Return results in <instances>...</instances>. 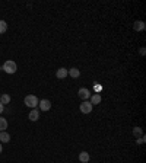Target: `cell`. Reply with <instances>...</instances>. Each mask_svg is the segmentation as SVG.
I'll use <instances>...</instances> for the list:
<instances>
[{
	"instance_id": "1",
	"label": "cell",
	"mask_w": 146,
	"mask_h": 163,
	"mask_svg": "<svg viewBox=\"0 0 146 163\" xmlns=\"http://www.w3.org/2000/svg\"><path fill=\"white\" fill-rule=\"evenodd\" d=\"M0 70H3L5 73H7V74H15L16 70H18V66H16L15 61L7 60V61H5V64L2 66V69H0Z\"/></svg>"
},
{
	"instance_id": "2",
	"label": "cell",
	"mask_w": 146,
	"mask_h": 163,
	"mask_svg": "<svg viewBox=\"0 0 146 163\" xmlns=\"http://www.w3.org/2000/svg\"><path fill=\"white\" fill-rule=\"evenodd\" d=\"M38 98L35 96V95H28V96H25V105L26 107H29L31 109H34V108L38 107Z\"/></svg>"
},
{
	"instance_id": "3",
	"label": "cell",
	"mask_w": 146,
	"mask_h": 163,
	"mask_svg": "<svg viewBox=\"0 0 146 163\" xmlns=\"http://www.w3.org/2000/svg\"><path fill=\"white\" fill-rule=\"evenodd\" d=\"M92 108H94V105H92L91 102L84 101L82 103H80L79 109H80V112H82V114H91V112H92Z\"/></svg>"
},
{
	"instance_id": "4",
	"label": "cell",
	"mask_w": 146,
	"mask_h": 163,
	"mask_svg": "<svg viewBox=\"0 0 146 163\" xmlns=\"http://www.w3.org/2000/svg\"><path fill=\"white\" fill-rule=\"evenodd\" d=\"M78 95H79V98H80L82 101H88L89 98H91V90L86 89V87H80L79 92H78Z\"/></svg>"
},
{
	"instance_id": "5",
	"label": "cell",
	"mask_w": 146,
	"mask_h": 163,
	"mask_svg": "<svg viewBox=\"0 0 146 163\" xmlns=\"http://www.w3.org/2000/svg\"><path fill=\"white\" fill-rule=\"evenodd\" d=\"M38 107H40V109H41L42 112L50 111V109H51V102L48 101V99H42V101L38 102Z\"/></svg>"
},
{
	"instance_id": "6",
	"label": "cell",
	"mask_w": 146,
	"mask_h": 163,
	"mask_svg": "<svg viewBox=\"0 0 146 163\" xmlns=\"http://www.w3.org/2000/svg\"><path fill=\"white\" fill-rule=\"evenodd\" d=\"M28 118H29L31 121H38V118H40V112H38V109H36V108L31 109V112H29Z\"/></svg>"
},
{
	"instance_id": "7",
	"label": "cell",
	"mask_w": 146,
	"mask_h": 163,
	"mask_svg": "<svg viewBox=\"0 0 146 163\" xmlns=\"http://www.w3.org/2000/svg\"><path fill=\"white\" fill-rule=\"evenodd\" d=\"M66 76H67V69H64V67H60V69L56 71V77H57V79H64Z\"/></svg>"
},
{
	"instance_id": "8",
	"label": "cell",
	"mask_w": 146,
	"mask_h": 163,
	"mask_svg": "<svg viewBox=\"0 0 146 163\" xmlns=\"http://www.w3.org/2000/svg\"><path fill=\"white\" fill-rule=\"evenodd\" d=\"M67 74L70 77H73V79H78V77L80 76V71H79V69H76V67H72L70 70H67Z\"/></svg>"
},
{
	"instance_id": "9",
	"label": "cell",
	"mask_w": 146,
	"mask_h": 163,
	"mask_svg": "<svg viewBox=\"0 0 146 163\" xmlns=\"http://www.w3.org/2000/svg\"><path fill=\"white\" fill-rule=\"evenodd\" d=\"M89 159H91V156H89V153H88V152L79 153V160H80L82 163H88V162H89Z\"/></svg>"
},
{
	"instance_id": "10",
	"label": "cell",
	"mask_w": 146,
	"mask_h": 163,
	"mask_svg": "<svg viewBox=\"0 0 146 163\" xmlns=\"http://www.w3.org/2000/svg\"><path fill=\"white\" fill-rule=\"evenodd\" d=\"M133 28H135V31H143L146 28V25H145V22H143V20H136L135 25H133Z\"/></svg>"
},
{
	"instance_id": "11",
	"label": "cell",
	"mask_w": 146,
	"mask_h": 163,
	"mask_svg": "<svg viewBox=\"0 0 146 163\" xmlns=\"http://www.w3.org/2000/svg\"><path fill=\"white\" fill-rule=\"evenodd\" d=\"M0 141L2 143H9L11 141V136L6 131H0Z\"/></svg>"
},
{
	"instance_id": "12",
	"label": "cell",
	"mask_w": 146,
	"mask_h": 163,
	"mask_svg": "<svg viewBox=\"0 0 146 163\" xmlns=\"http://www.w3.org/2000/svg\"><path fill=\"white\" fill-rule=\"evenodd\" d=\"M91 103H92V105H98V103H101V95H99V93L92 95V96H91Z\"/></svg>"
},
{
	"instance_id": "13",
	"label": "cell",
	"mask_w": 146,
	"mask_h": 163,
	"mask_svg": "<svg viewBox=\"0 0 146 163\" xmlns=\"http://www.w3.org/2000/svg\"><path fill=\"white\" fill-rule=\"evenodd\" d=\"M11 102V96L7 95V93H2V96H0V103L2 105H6V103H9Z\"/></svg>"
},
{
	"instance_id": "14",
	"label": "cell",
	"mask_w": 146,
	"mask_h": 163,
	"mask_svg": "<svg viewBox=\"0 0 146 163\" xmlns=\"http://www.w3.org/2000/svg\"><path fill=\"white\" fill-rule=\"evenodd\" d=\"M6 128H7V119L0 117V131H6Z\"/></svg>"
},
{
	"instance_id": "15",
	"label": "cell",
	"mask_w": 146,
	"mask_h": 163,
	"mask_svg": "<svg viewBox=\"0 0 146 163\" xmlns=\"http://www.w3.org/2000/svg\"><path fill=\"white\" fill-rule=\"evenodd\" d=\"M6 31H7V23L5 20H0V34H5Z\"/></svg>"
},
{
	"instance_id": "16",
	"label": "cell",
	"mask_w": 146,
	"mask_h": 163,
	"mask_svg": "<svg viewBox=\"0 0 146 163\" xmlns=\"http://www.w3.org/2000/svg\"><path fill=\"white\" fill-rule=\"evenodd\" d=\"M133 134H135L136 137H142V136H143V131H142L140 127H135L133 128Z\"/></svg>"
},
{
	"instance_id": "17",
	"label": "cell",
	"mask_w": 146,
	"mask_h": 163,
	"mask_svg": "<svg viewBox=\"0 0 146 163\" xmlns=\"http://www.w3.org/2000/svg\"><path fill=\"white\" fill-rule=\"evenodd\" d=\"M139 52H140V56H145L146 50H145V48H143V47H142V48H140V51H139Z\"/></svg>"
},
{
	"instance_id": "18",
	"label": "cell",
	"mask_w": 146,
	"mask_h": 163,
	"mask_svg": "<svg viewBox=\"0 0 146 163\" xmlns=\"http://www.w3.org/2000/svg\"><path fill=\"white\" fill-rule=\"evenodd\" d=\"M3 111H5V105H2V103H0V114H2Z\"/></svg>"
},
{
	"instance_id": "19",
	"label": "cell",
	"mask_w": 146,
	"mask_h": 163,
	"mask_svg": "<svg viewBox=\"0 0 146 163\" xmlns=\"http://www.w3.org/2000/svg\"><path fill=\"white\" fill-rule=\"evenodd\" d=\"M0 153H2V144H0Z\"/></svg>"
}]
</instances>
